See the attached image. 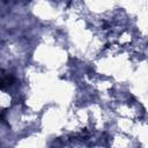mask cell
Instances as JSON below:
<instances>
[{"instance_id":"obj_1","label":"cell","mask_w":148,"mask_h":148,"mask_svg":"<svg viewBox=\"0 0 148 148\" xmlns=\"http://www.w3.org/2000/svg\"><path fill=\"white\" fill-rule=\"evenodd\" d=\"M14 82V77L13 76H3V77H0V89H5L7 87H9L12 83Z\"/></svg>"}]
</instances>
